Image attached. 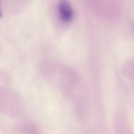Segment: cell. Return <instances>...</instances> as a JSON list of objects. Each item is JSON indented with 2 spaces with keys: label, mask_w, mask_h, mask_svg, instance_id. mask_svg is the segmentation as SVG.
<instances>
[{
  "label": "cell",
  "mask_w": 134,
  "mask_h": 134,
  "mask_svg": "<svg viewBox=\"0 0 134 134\" xmlns=\"http://www.w3.org/2000/svg\"><path fill=\"white\" fill-rule=\"evenodd\" d=\"M59 12L62 19L65 21H69L72 18L73 11L71 6L66 1H61L58 6Z\"/></svg>",
  "instance_id": "6da1fadb"
},
{
  "label": "cell",
  "mask_w": 134,
  "mask_h": 134,
  "mask_svg": "<svg viewBox=\"0 0 134 134\" xmlns=\"http://www.w3.org/2000/svg\"><path fill=\"white\" fill-rule=\"evenodd\" d=\"M3 16V14H2V10H1V5H0V18Z\"/></svg>",
  "instance_id": "7a4b0ae2"
}]
</instances>
